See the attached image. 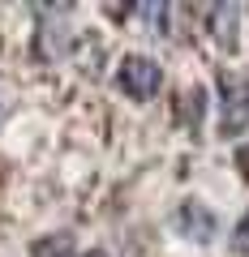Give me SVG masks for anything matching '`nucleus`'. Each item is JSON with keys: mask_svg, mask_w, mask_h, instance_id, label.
<instances>
[{"mask_svg": "<svg viewBox=\"0 0 249 257\" xmlns=\"http://www.w3.org/2000/svg\"><path fill=\"white\" fill-rule=\"evenodd\" d=\"M232 248L249 257V210L240 214V223H236V227H232Z\"/></svg>", "mask_w": 249, "mask_h": 257, "instance_id": "0eeeda50", "label": "nucleus"}, {"mask_svg": "<svg viewBox=\"0 0 249 257\" xmlns=\"http://www.w3.org/2000/svg\"><path fill=\"white\" fill-rule=\"evenodd\" d=\"M249 124V82L223 73V133H240Z\"/></svg>", "mask_w": 249, "mask_h": 257, "instance_id": "7ed1b4c3", "label": "nucleus"}, {"mask_svg": "<svg viewBox=\"0 0 249 257\" xmlns=\"http://www.w3.org/2000/svg\"><path fill=\"white\" fill-rule=\"evenodd\" d=\"M39 22H43V26H39V56H43V60H56V56H65L69 52V26L60 18H69V9L65 5H60V9H52V5H39Z\"/></svg>", "mask_w": 249, "mask_h": 257, "instance_id": "f03ea898", "label": "nucleus"}, {"mask_svg": "<svg viewBox=\"0 0 249 257\" xmlns=\"http://www.w3.org/2000/svg\"><path fill=\"white\" fill-rule=\"evenodd\" d=\"M133 13H138V18H146L155 35H163V26H168V5H138Z\"/></svg>", "mask_w": 249, "mask_h": 257, "instance_id": "423d86ee", "label": "nucleus"}, {"mask_svg": "<svg viewBox=\"0 0 249 257\" xmlns=\"http://www.w3.org/2000/svg\"><path fill=\"white\" fill-rule=\"evenodd\" d=\"M116 86L129 99H150L163 86V73H159V64L150 56H125V64H120V73H116Z\"/></svg>", "mask_w": 249, "mask_h": 257, "instance_id": "f257e3e1", "label": "nucleus"}, {"mask_svg": "<svg viewBox=\"0 0 249 257\" xmlns=\"http://www.w3.org/2000/svg\"><path fill=\"white\" fill-rule=\"evenodd\" d=\"M185 99H189V120H194V128H198V120H202V99H206V90H202V86H194V90L185 94Z\"/></svg>", "mask_w": 249, "mask_h": 257, "instance_id": "6e6552de", "label": "nucleus"}, {"mask_svg": "<svg viewBox=\"0 0 249 257\" xmlns=\"http://www.w3.org/2000/svg\"><path fill=\"white\" fill-rule=\"evenodd\" d=\"M206 18H211V35L219 39V43L236 47V22H240V9H236V5H211Z\"/></svg>", "mask_w": 249, "mask_h": 257, "instance_id": "20e7f679", "label": "nucleus"}, {"mask_svg": "<svg viewBox=\"0 0 249 257\" xmlns=\"http://www.w3.org/2000/svg\"><path fill=\"white\" fill-rule=\"evenodd\" d=\"M181 227L189 231V236H198V240H211L215 236V214L206 210V206L189 202V206H181Z\"/></svg>", "mask_w": 249, "mask_h": 257, "instance_id": "39448f33", "label": "nucleus"}]
</instances>
